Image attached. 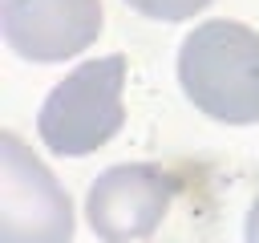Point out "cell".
I'll return each mask as SVG.
<instances>
[{
  "label": "cell",
  "instance_id": "6da1fadb",
  "mask_svg": "<svg viewBox=\"0 0 259 243\" xmlns=\"http://www.w3.org/2000/svg\"><path fill=\"white\" fill-rule=\"evenodd\" d=\"M178 85L186 101L223 126L259 122V32L239 20L194 24L178 45Z\"/></svg>",
  "mask_w": 259,
  "mask_h": 243
},
{
  "label": "cell",
  "instance_id": "7a4b0ae2",
  "mask_svg": "<svg viewBox=\"0 0 259 243\" xmlns=\"http://www.w3.org/2000/svg\"><path fill=\"white\" fill-rule=\"evenodd\" d=\"M125 57L105 53L81 61L65 81H57L36 113V138L49 154L85 158L101 150L125 126Z\"/></svg>",
  "mask_w": 259,
  "mask_h": 243
},
{
  "label": "cell",
  "instance_id": "3957f363",
  "mask_svg": "<svg viewBox=\"0 0 259 243\" xmlns=\"http://www.w3.org/2000/svg\"><path fill=\"white\" fill-rule=\"evenodd\" d=\"M182 186H186V170L162 162H121L89 182L85 219L101 243L154 239Z\"/></svg>",
  "mask_w": 259,
  "mask_h": 243
},
{
  "label": "cell",
  "instance_id": "277c9868",
  "mask_svg": "<svg viewBox=\"0 0 259 243\" xmlns=\"http://www.w3.org/2000/svg\"><path fill=\"white\" fill-rule=\"evenodd\" d=\"M77 219L57 174L12 134H0V243H73Z\"/></svg>",
  "mask_w": 259,
  "mask_h": 243
},
{
  "label": "cell",
  "instance_id": "5b68a950",
  "mask_svg": "<svg viewBox=\"0 0 259 243\" xmlns=\"http://www.w3.org/2000/svg\"><path fill=\"white\" fill-rule=\"evenodd\" d=\"M101 28V0H0L4 45L36 65H57L85 53Z\"/></svg>",
  "mask_w": 259,
  "mask_h": 243
},
{
  "label": "cell",
  "instance_id": "8992f818",
  "mask_svg": "<svg viewBox=\"0 0 259 243\" xmlns=\"http://www.w3.org/2000/svg\"><path fill=\"white\" fill-rule=\"evenodd\" d=\"M138 16L146 20H162V24H178V20H190L194 12H202L206 4L214 0H125Z\"/></svg>",
  "mask_w": 259,
  "mask_h": 243
},
{
  "label": "cell",
  "instance_id": "52a82bcc",
  "mask_svg": "<svg viewBox=\"0 0 259 243\" xmlns=\"http://www.w3.org/2000/svg\"><path fill=\"white\" fill-rule=\"evenodd\" d=\"M243 243H259V194L247 207V223H243Z\"/></svg>",
  "mask_w": 259,
  "mask_h": 243
}]
</instances>
